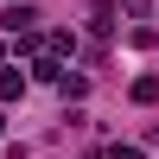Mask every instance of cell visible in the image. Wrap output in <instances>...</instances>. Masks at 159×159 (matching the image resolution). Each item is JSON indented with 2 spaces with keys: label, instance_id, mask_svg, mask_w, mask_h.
<instances>
[{
  "label": "cell",
  "instance_id": "9c48e42d",
  "mask_svg": "<svg viewBox=\"0 0 159 159\" xmlns=\"http://www.w3.org/2000/svg\"><path fill=\"white\" fill-rule=\"evenodd\" d=\"M147 7L153 0H115V13H134V19H147Z\"/></svg>",
  "mask_w": 159,
  "mask_h": 159
},
{
  "label": "cell",
  "instance_id": "ba28073f",
  "mask_svg": "<svg viewBox=\"0 0 159 159\" xmlns=\"http://www.w3.org/2000/svg\"><path fill=\"white\" fill-rule=\"evenodd\" d=\"M127 45H134V51H147V45H159V32H153V25H134V32H127Z\"/></svg>",
  "mask_w": 159,
  "mask_h": 159
},
{
  "label": "cell",
  "instance_id": "5b68a950",
  "mask_svg": "<svg viewBox=\"0 0 159 159\" xmlns=\"http://www.w3.org/2000/svg\"><path fill=\"white\" fill-rule=\"evenodd\" d=\"M127 96H134L140 108H153V102H159V76H134V83H127Z\"/></svg>",
  "mask_w": 159,
  "mask_h": 159
},
{
  "label": "cell",
  "instance_id": "6da1fadb",
  "mask_svg": "<svg viewBox=\"0 0 159 159\" xmlns=\"http://www.w3.org/2000/svg\"><path fill=\"white\" fill-rule=\"evenodd\" d=\"M38 19H45V13H38V7H25V0H13V7L0 13V25H7L13 38H32V32H38Z\"/></svg>",
  "mask_w": 159,
  "mask_h": 159
},
{
  "label": "cell",
  "instance_id": "30bf717a",
  "mask_svg": "<svg viewBox=\"0 0 159 159\" xmlns=\"http://www.w3.org/2000/svg\"><path fill=\"white\" fill-rule=\"evenodd\" d=\"M102 159H140V147H121V140H115V147L102 153Z\"/></svg>",
  "mask_w": 159,
  "mask_h": 159
},
{
  "label": "cell",
  "instance_id": "7a4b0ae2",
  "mask_svg": "<svg viewBox=\"0 0 159 159\" xmlns=\"http://www.w3.org/2000/svg\"><path fill=\"white\" fill-rule=\"evenodd\" d=\"M89 32H96V38L115 32V0H89Z\"/></svg>",
  "mask_w": 159,
  "mask_h": 159
},
{
  "label": "cell",
  "instance_id": "3957f363",
  "mask_svg": "<svg viewBox=\"0 0 159 159\" xmlns=\"http://www.w3.org/2000/svg\"><path fill=\"white\" fill-rule=\"evenodd\" d=\"M57 76H64V64L38 51V57H32V76H25V83H57Z\"/></svg>",
  "mask_w": 159,
  "mask_h": 159
},
{
  "label": "cell",
  "instance_id": "52a82bcc",
  "mask_svg": "<svg viewBox=\"0 0 159 159\" xmlns=\"http://www.w3.org/2000/svg\"><path fill=\"white\" fill-rule=\"evenodd\" d=\"M57 89H64L70 102H83V96H89V76H70V70H64V76H57Z\"/></svg>",
  "mask_w": 159,
  "mask_h": 159
},
{
  "label": "cell",
  "instance_id": "277c9868",
  "mask_svg": "<svg viewBox=\"0 0 159 159\" xmlns=\"http://www.w3.org/2000/svg\"><path fill=\"white\" fill-rule=\"evenodd\" d=\"M45 57H57V64L76 57V32H51V38H45Z\"/></svg>",
  "mask_w": 159,
  "mask_h": 159
},
{
  "label": "cell",
  "instance_id": "8fae6325",
  "mask_svg": "<svg viewBox=\"0 0 159 159\" xmlns=\"http://www.w3.org/2000/svg\"><path fill=\"white\" fill-rule=\"evenodd\" d=\"M0 134H7V115H0Z\"/></svg>",
  "mask_w": 159,
  "mask_h": 159
},
{
  "label": "cell",
  "instance_id": "8992f818",
  "mask_svg": "<svg viewBox=\"0 0 159 159\" xmlns=\"http://www.w3.org/2000/svg\"><path fill=\"white\" fill-rule=\"evenodd\" d=\"M25 96V70H0V102H19Z\"/></svg>",
  "mask_w": 159,
  "mask_h": 159
}]
</instances>
